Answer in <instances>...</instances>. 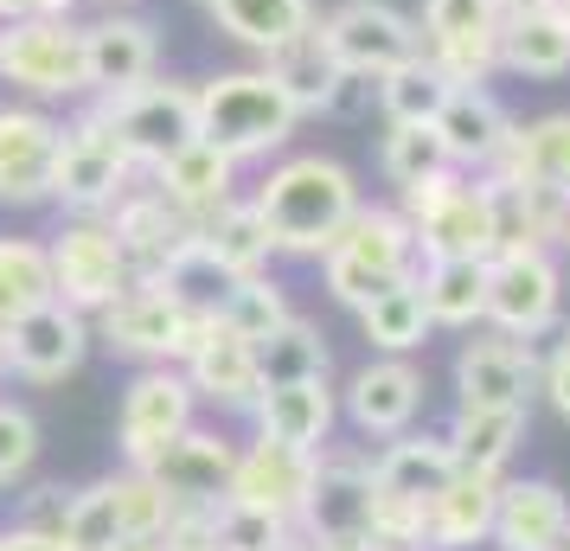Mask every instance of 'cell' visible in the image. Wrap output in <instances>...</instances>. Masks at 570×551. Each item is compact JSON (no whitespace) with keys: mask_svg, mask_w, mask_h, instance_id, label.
I'll return each instance as SVG.
<instances>
[{"mask_svg":"<svg viewBox=\"0 0 570 551\" xmlns=\"http://www.w3.org/2000/svg\"><path fill=\"white\" fill-rule=\"evenodd\" d=\"M257 211H263V225H269V244L276 250H288V257H321L346 232V218L360 211V186L327 155H288L257 186Z\"/></svg>","mask_w":570,"mask_h":551,"instance_id":"obj_1","label":"cell"},{"mask_svg":"<svg viewBox=\"0 0 570 551\" xmlns=\"http://www.w3.org/2000/svg\"><path fill=\"white\" fill-rule=\"evenodd\" d=\"M193 97H199V135L232 160L276 155L302 122V109L288 104V90L269 71H225V78L199 83Z\"/></svg>","mask_w":570,"mask_h":551,"instance_id":"obj_2","label":"cell"},{"mask_svg":"<svg viewBox=\"0 0 570 551\" xmlns=\"http://www.w3.org/2000/svg\"><path fill=\"white\" fill-rule=\"evenodd\" d=\"M321 269H327V295H334V302L365 308L379 289H391L397 276L416 269L411 218L397 206H360L346 218V232L321 250Z\"/></svg>","mask_w":570,"mask_h":551,"instance_id":"obj_3","label":"cell"},{"mask_svg":"<svg viewBox=\"0 0 570 551\" xmlns=\"http://www.w3.org/2000/svg\"><path fill=\"white\" fill-rule=\"evenodd\" d=\"M404 218L423 257H493V211L488 186L468 180L462 167H442L430 180L404 186Z\"/></svg>","mask_w":570,"mask_h":551,"instance_id":"obj_4","label":"cell"},{"mask_svg":"<svg viewBox=\"0 0 570 551\" xmlns=\"http://www.w3.org/2000/svg\"><path fill=\"white\" fill-rule=\"evenodd\" d=\"M0 78L27 97H78L83 90V27L71 13H20L0 20Z\"/></svg>","mask_w":570,"mask_h":551,"instance_id":"obj_5","label":"cell"},{"mask_svg":"<svg viewBox=\"0 0 570 551\" xmlns=\"http://www.w3.org/2000/svg\"><path fill=\"white\" fill-rule=\"evenodd\" d=\"M97 116L109 122V135L122 141V155L135 167H160L167 155H180L199 135V97L186 83H135L97 104Z\"/></svg>","mask_w":570,"mask_h":551,"instance_id":"obj_6","label":"cell"},{"mask_svg":"<svg viewBox=\"0 0 570 551\" xmlns=\"http://www.w3.org/2000/svg\"><path fill=\"white\" fill-rule=\"evenodd\" d=\"M167 513H174L167 494L135 469V474H122V481L83 488V494L65 506L58 539H65L71 551H116L122 539H155L160 525H167Z\"/></svg>","mask_w":570,"mask_h":551,"instance_id":"obj_7","label":"cell"},{"mask_svg":"<svg viewBox=\"0 0 570 551\" xmlns=\"http://www.w3.org/2000/svg\"><path fill=\"white\" fill-rule=\"evenodd\" d=\"M295 525H302L308 551H372V462L314 455V488Z\"/></svg>","mask_w":570,"mask_h":551,"instance_id":"obj_8","label":"cell"},{"mask_svg":"<svg viewBox=\"0 0 570 551\" xmlns=\"http://www.w3.org/2000/svg\"><path fill=\"white\" fill-rule=\"evenodd\" d=\"M321 39L346 78H385L404 58L423 52V32H416L411 13H397L391 0H340L334 13L321 20Z\"/></svg>","mask_w":570,"mask_h":551,"instance_id":"obj_9","label":"cell"},{"mask_svg":"<svg viewBox=\"0 0 570 551\" xmlns=\"http://www.w3.org/2000/svg\"><path fill=\"white\" fill-rule=\"evenodd\" d=\"M564 315V276L551 250H493L488 257V321L493 334L539 341Z\"/></svg>","mask_w":570,"mask_h":551,"instance_id":"obj_10","label":"cell"},{"mask_svg":"<svg viewBox=\"0 0 570 551\" xmlns=\"http://www.w3.org/2000/svg\"><path fill=\"white\" fill-rule=\"evenodd\" d=\"M46 257H52V289L58 302H71V308H97L104 315L116 295L129 289V257H122V244H116V232L109 225H97V218H78V225H65V232L46 244Z\"/></svg>","mask_w":570,"mask_h":551,"instance_id":"obj_11","label":"cell"},{"mask_svg":"<svg viewBox=\"0 0 570 551\" xmlns=\"http://www.w3.org/2000/svg\"><path fill=\"white\" fill-rule=\"evenodd\" d=\"M206 321L212 315H186L160 283H129V289L104 308V341L116 346V353L174 366V360H186V346H193V334H199Z\"/></svg>","mask_w":570,"mask_h":551,"instance_id":"obj_12","label":"cell"},{"mask_svg":"<svg viewBox=\"0 0 570 551\" xmlns=\"http://www.w3.org/2000/svg\"><path fill=\"white\" fill-rule=\"evenodd\" d=\"M135 160L122 155V141L109 135V122L90 109L78 129H65L58 141V167H52V199H65L71 211H104L129 193Z\"/></svg>","mask_w":570,"mask_h":551,"instance_id":"obj_13","label":"cell"},{"mask_svg":"<svg viewBox=\"0 0 570 551\" xmlns=\"http://www.w3.org/2000/svg\"><path fill=\"white\" fill-rule=\"evenodd\" d=\"M90 353V327L71 302H39L32 315H20L13 327H0V366L32 378V385H52V378H71Z\"/></svg>","mask_w":570,"mask_h":551,"instance_id":"obj_14","label":"cell"},{"mask_svg":"<svg viewBox=\"0 0 570 551\" xmlns=\"http://www.w3.org/2000/svg\"><path fill=\"white\" fill-rule=\"evenodd\" d=\"M193 397H199L193 392V378L174 372V366H148L129 385V397H122V423H116V443H122V455H129L135 469H148L180 430H193Z\"/></svg>","mask_w":570,"mask_h":551,"instance_id":"obj_15","label":"cell"},{"mask_svg":"<svg viewBox=\"0 0 570 551\" xmlns=\"http://www.w3.org/2000/svg\"><path fill=\"white\" fill-rule=\"evenodd\" d=\"M455 392H462V411H525L539 392L532 341H513V334L468 341L462 360H455Z\"/></svg>","mask_w":570,"mask_h":551,"instance_id":"obj_16","label":"cell"},{"mask_svg":"<svg viewBox=\"0 0 570 551\" xmlns=\"http://www.w3.org/2000/svg\"><path fill=\"white\" fill-rule=\"evenodd\" d=\"M58 129L46 109L7 104L0 109V199L7 206H39L52 199V167H58Z\"/></svg>","mask_w":570,"mask_h":551,"instance_id":"obj_17","label":"cell"},{"mask_svg":"<svg viewBox=\"0 0 570 551\" xmlns=\"http://www.w3.org/2000/svg\"><path fill=\"white\" fill-rule=\"evenodd\" d=\"M232 462H237V449L225 443V436H212V430H180L141 474L167 494V506H199V513H212L218 500L232 494Z\"/></svg>","mask_w":570,"mask_h":551,"instance_id":"obj_18","label":"cell"},{"mask_svg":"<svg viewBox=\"0 0 570 551\" xmlns=\"http://www.w3.org/2000/svg\"><path fill=\"white\" fill-rule=\"evenodd\" d=\"M314 455L321 449H288V443H250L244 455L232 462V494L225 500H244V506H263V513H276V520L295 525L302 513V500L314 488Z\"/></svg>","mask_w":570,"mask_h":551,"instance_id":"obj_19","label":"cell"},{"mask_svg":"<svg viewBox=\"0 0 570 551\" xmlns=\"http://www.w3.org/2000/svg\"><path fill=\"white\" fill-rule=\"evenodd\" d=\"M186 378H193V392L212 397V404H225V411H250L263 397V372H257V346L237 341L225 321L212 315L199 334H193V346H186Z\"/></svg>","mask_w":570,"mask_h":551,"instance_id":"obj_20","label":"cell"},{"mask_svg":"<svg viewBox=\"0 0 570 551\" xmlns=\"http://www.w3.org/2000/svg\"><path fill=\"white\" fill-rule=\"evenodd\" d=\"M436 135H442V148H449V167H462V174H488L493 160L507 155L513 116L500 109L493 90H481V83H455L449 104H442V116H436Z\"/></svg>","mask_w":570,"mask_h":551,"instance_id":"obj_21","label":"cell"},{"mask_svg":"<svg viewBox=\"0 0 570 551\" xmlns=\"http://www.w3.org/2000/svg\"><path fill=\"white\" fill-rule=\"evenodd\" d=\"M423 411V372L404 353H385L346 385V417L360 423L365 436H404Z\"/></svg>","mask_w":570,"mask_h":551,"instance_id":"obj_22","label":"cell"},{"mask_svg":"<svg viewBox=\"0 0 570 551\" xmlns=\"http://www.w3.org/2000/svg\"><path fill=\"white\" fill-rule=\"evenodd\" d=\"M155 58H160L155 27L109 13L97 27H83V90H97V97L135 90V83L155 78Z\"/></svg>","mask_w":570,"mask_h":551,"instance_id":"obj_23","label":"cell"},{"mask_svg":"<svg viewBox=\"0 0 570 551\" xmlns=\"http://www.w3.org/2000/svg\"><path fill=\"white\" fill-rule=\"evenodd\" d=\"M109 232H116L122 257H129V276L135 283H148L160 263L193 237V218H186L180 206H167L160 193H122V199H116V218H109Z\"/></svg>","mask_w":570,"mask_h":551,"instance_id":"obj_24","label":"cell"},{"mask_svg":"<svg viewBox=\"0 0 570 551\" xmlns=\"http://www.w3.org/2000/svg\"><path fill=\"white\" fill-rule=\"evenodd\" d=\"M493 506H500V474H468L455 469L449 488L430 500V551H474L493 539Z\"/></svg>","mask_w":570,"mask_h":551,"instance_id":"obj_25","label":"cell"},{"mask_svg":"<svg viewBox=\"0 0 570 551\" xmlns=\"http://www.w3.org/2000/svg\"><path fill=\"white\" fill-rule=\"evenodd\" d=\"M570 525V500L551 481H500L493 545L500 551H551Z\"/></svg>","mask_w":570,"mask_h":551,"instance_id":"obj_26","label":"cell"},{"mask_svg":"<svg viewBox=\"0 0 570 551\" xmlns=\"http://www.w3.org/2000/svg\"><path fill=\"white\" fill-rule=\"evenodd\" d=\"M263 443H288V449H321L334 430V392L327 378H295V385H263V397L250 404Z\"/></svg>","mask_w":570,"mask_h":551,"instance_id":"obj_27","label":"cell"},{"mask_svg":"<svg viewBox=\"0 0 570 551\" xmlns=\"http://www.w3.org/2000/svg\"><path fill=\"white\" fill-rule=\"evenodd\" d=\"M232 174H237V160L218 155L206 135H193L180 155H167L155 167V193L167 199V206H180L186 218L199 225L206 211H218L225 199H232Z\"/></svg>","mask_w":570,"mask_h":551,"instance_id":"obj_28","label":"cell"},{"mask_svg":"<svg viewBox=\"0 0 570 551\" xmlns=\"http://www.w3.org/2000/svg\"><path fill=\"white\" fill-rule=\"evenodd\" d=\"M449 474H455L449 443H436V436H397V443L372 462V494L404 500V506H423V513H430V500L449 488Z\"/></svg>","mask_w":570,"mask_h":551,"instance_id":"obj_29","label":"cell"},{"mask_svg":"<svg viewBox=\"0 0 570 551\" xmlns=\"http://www.w3.org/2000/svg\"><path fill=\"white\" fill-rule=\"evenodd\" d=\"M488 174L519 180V186H558V193H570V109L513 129L507 135V155L493 160Z\"/></svg>","mask_w":570,"mask_h":551,"instance_id":"obj_30","label":"cell"},{"mask_svg":"<svg viewBox=\"0 0 570 551\" xmlns=\"http://www.w3.org/2000/svg\"><path fill=\"white\" fill-rule=\"evenodd\" d=\"M416 283H423V308L436 327L488 321V257H423Z\"/></svg>","mask_w":570,"mask_h":551,"instance_id":"obj_31","label":"cell"},{"mask_svg":"<svg viewBox=\"0 0 570 551\" xmlns=\"http://www.w3.org/2000/svg\"><path fill=\"white\" fill-rule=\"evenodd\" d=\"M269 78L288 90V104L302 109H334L340 104V83H346V71L334 65V52H327V39H321V27L295 32L283 52H269V65H263Z\"/></svg>","mask_w":570,"mask_h":551,"instance_id":"obj_32","label":"cell"},{"mask_svg":"<svg viewBox=\"0 0 570 551\" xmlns=\"http://www.w3.org/2000/svg\"><path fill=\"white\" fill-rule=\"evenodd\" d=\"M500 71L564 78L570 71V27L558 20V7H544V13H507L500 20Z\"/></svg>","mask_w":570,"mask_h":551,"instance_id":"obj_33","label":"cell"},{"mask_svg":"<svg viewBox=\"0 0 570 551\" xmlns=\"http://www.w3.org/2000/svg\"><path fill=\"white\" fill-rule=\"evenodd\" d=\"M193 232H199V244H206L232 276H263V263H269V250H276V244H269V225H263V211H257V199H225V206L206 211Z\"/></svg>","mask_w":570,"mask_h":551,"instance_id":"obj_34","label":"cell"},{"mask_svg":"<svg viewBox=\"0 0 570 551\" xmlns=\"http://www.w3.org/2000/svg\"><path fill=\"white\" fill-rule=\"evenodd\" d=\"M212 13L237 46H250L263 58L283 52L295 32L314 27V0H212Z\"/></svg>","mask_w":570,"mask_h":551,"instance_id":"obj_35","label":"cell"},{"mask_svg":"<svg viewBox=\"0 0 570 551\" xmlns=\"http://www.w3.org/2000/svg\"><path fill=\"white\" fill-rule=\"evenodd\" d=\"M365 327V341L379 346V353H411V346H423V334L436 327L430 321V308H423V283H416V269L411 276H397L391 289H379L365 308H353Z\"/></svg>","mask_w":570,"mask_h":551,"instance_id":"obj_36","label":"cell"},{"mask_svg":"<svg viewBox=\"0 0 570 551\" xmlns=\"http://www.w3.org/2000/svg\"><path fill=\"white\" fill-rule=\"evenodd\" d=\"M525 436V411H462L449 430V455L468 474H500Z\"/></svg>","mask_w":570,"mask_h":551,"instance_id":"obj_37","label":"cell"},{"mask_svg":"<svg viewBox=\"0 0 570 551\" xmlns=\"http://www.w3.org/2000/svg\"><path fill=\"white\" fill-rule=\"evenodd\" d=\"M148 283H160V289H167V295L186 308V315H218V302H225V289H232L237 276H232L218 257H212L206 244H199V232H193L180 250L160 263L155 276H148Z\"/></svg>","mask_w":570,"mask_h":551,"instance_id":"obj_38","label":"cell"},{"mask_svg":"<svg viewBox=\"0 0 570 551\" xmlns=\"http://www.w3.org/2000/svg\"><path fill=\"white\" fill-rule=\"evenodd\" d=\"M52 257L32 237H0V327L32 315L39 302H52Z\"/></svg>","mask_w":570,"mask_h":551,"instance_id":"obj_39","label":"cell"},{"mask_svg":"<svg viewBox=\"0 0 570 551\" xmlns=\"http://www.w3.org/2000/svg\"><path fill=\"white\" fill-rule=\"evenodd\" d=\"M327 334L314 327V321L288 315L269 341H257V372L263 385H295V378H327Z\"/></svg>","mask_w":570,"mask_h":551,"instance_id":"obj_40","label":"cell"},{"mask_svg":"<svg viewBox=\"0 0 570 551\" xmlns=\"http://www.w3.org/2000/svg\"><path fill=\"white\" fill-rule=\"evenodd\" d=\"M449 90H455V83L416 52V58H404L397 71L379 78V109H385V122H436L442 104H449Z\"/></svg>","mask_w":570,"mask_h":551,"instance_id":"obj_41","label":"cell"},{"mask_svg":"<svg viewBox=\"0 0 570 551\" xmlns=\"http://www.w3.org/2000/svg\"><path fill=\"white\" fill-rule=\"evenodd\" d=\"M218 321L232 327L237 341H269L276 327L288 321V302H283V289L276 283H263V276H237L232 289H225V302H218Z\"/></svg>","mask_w":570,"mask_h":551,"instance_id":"obj_42","label":"cell"},{"mask_svg":"<svg viewBox=\"0 0 570 551\" xmlns=\"http://www.w3.org/2000/svg\"><path fill=\"white\" fill-rule=\"evenodd\" d=\"M449 167V148H442L436 122H391L385 135V174L397 186H416L430 180V174H442Z\"/></svg>","mask_w":570,"mask_h":551,"instance_id":"obj_43","label":"cell"},{"mask_svg":"<svg viewBox=\"0 0 570 551\" xmlns=\"http://www.w3.org/2000/svg\"><path fill=\"white\" fill-rule=\"evenodd\" d=\"M212 539L225 551H276L295 539V525L263 513V506H244V500H218L212 506Z\"/></svg>","mask_w":570,"mask_h":551,"instance_id":"obj_44","label":"cell"},{"mask_svg":"<svg viewBox=\"0 0 570 551\" xmlns=\"http://www.w3.org/2000/svg\"><path fill=\"white\" fill-rule=\"evenodd\" d=\"M500 0H423V46H442V39H493L500 32Z\"/></svg>","mask_w":570,"mask_h":551,"instance_id":"obj_45","label":"cell"},{"mask_svg":"<svg viewBox=\"0 0 570 551\" xmlns=\"http://www.w3.org/2000/svg\"><path fill=\"white\" fill-rule=\"evenodd\" d=\"M39 455V423L20 411V404H0V488L20 481Z\"/></svg>","mask_w":570,"mask_h":551,"instance_id":"obj_46","label":"cell"},{"mask_svg":"<svg viewBox=\"0 0 570 551\" xmlns=\"http://www.w3.org/2000/svg\"><path fill=\"white\" fill-rule=\"evenodd\" d=\"M539 392L551 397V411H558V417L570 423V341H564V346H558V353H551V360L539 366Z\"/></svg>","mask_w":570,"mask_h":551,"instance_id":"obj_47","label":"cell"},{"mask_svg":"<svg viewBox=\"0 0 570 551\" xmlns=\"http://www.w3.org/2000/svg\"><path fill=\"white\" fill-rule=\"evenodd\" d=\"M0 551H71L58 532H39V525H13V532H0Z\"/></svg>","mask_w":570,"mask_h":551,"instance_id":"obj_48","label":"cell"},{"mask_svg":"<svg viewBox=\"0 0 570 551\" xmlns=\"http://www.w3.org/2000/svg\"><path fill=\"white\" fill-rule=\"evenodd\" d=\"M544 7H558V0H500V13H544Z\"/></svg>","mask_w":570,"mask_h":551,"instance_id":"obj_49","label":"cell"},{"mask_svg":"<svg viewBox=\"0 0 570 551\" xmlns=\"http://www.w3.org/2000/svg\"><path fill=\"white\" fill-rule=\"evenodd\" d=\"M116 551H167V539H160V532H155V539H122Z\"/></svg>","mask_w":570,"mask_h":551,"instance_id":"obj_50","label":"cell"},{"mask_svg":"<svg viewBox=\"0 0 570 551\" xmlns=\"http://www.w3.org/2000/svg\"><path fill=\"white\" fill-rule=\"evenodd\" d=\"M558 244H570V206H564V225H558Z\"/></svg>","mask_w":570,"mask_h":551,"instance_id":"obj_51","label":"cell"},{"mask_svg":"<svg viewBox=\"0 0 570 551\" xmlns=\"http://www.w3.org/2000/svg\"><path fill=\"white\" fill-rule=\"evenodd\" d=\"M558 20H564V27H570V0H558Z\"/></svg>","mask_w":570,"mask_h":551,"instance_id":"obj_52","label":"cell"},{"mask_svg":"<svg viewBox=\"0 0 570 551\" xmlns=\"http://www.w3.org/2000/svg\"><path fill=\"white\" fill-rule=\"evenodd\" d=\"M551 551H570V525H564V539H558V545H551Z\"/></svg>","mask_w":570,"mask_h":551,"instance_id":"obj_53","label":"cell"},{"mask_svg":"<svg viewBox=\"0 0 570 551\" xmlns=\"http://www.w3.org/2000/svg\"><path fill=\"white\" fill-rule=\"evenodd\" d=\"M372 551H397V545H372ZM404 551H423V545H404Z\"/></svg>","mask_w":570,"mask_h":551,"instance_id":"obj_54","label":"cell"},{"mask_svg":"<svg viewBox=\"0 0 570 551\" xmlns=\"http://www.w3.org/2000/svg\"><path fill=\"white\" fill-rule=\"evenodd\" d=\"M276 551H302V545H295V539H288V545H276Z\"/></svg>","mask_w":570,"mask_h":551,"instance_id":"obj_55","label":"cell"}]
</instances>
